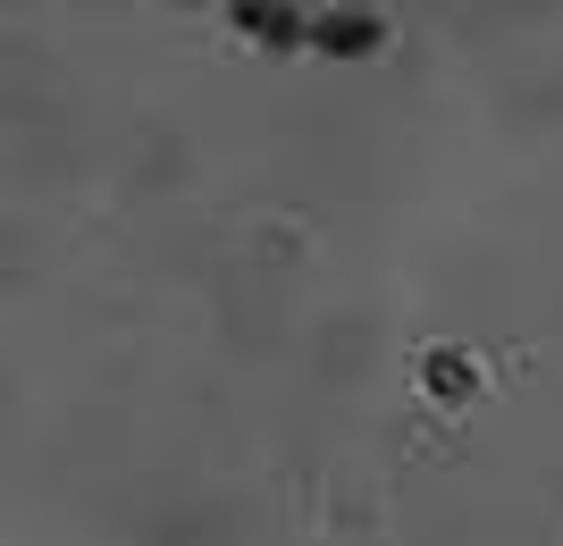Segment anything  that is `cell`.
Returning <instances> with one entry per match:
<instances>
[{"label": "cell", "instance_id": "1", "mask_svg": "<svg viewBox=\"0 0 563 546\" xmlns=\"http://www.w3.org/2000/svg\"><path fill=\"white\" fill-rule=\"evenodd\" d=\"M228 25L253 34L261 51H303L311 43V18L295 9V0H228Z\"/></svg>", "mask_w": 563, "mask_h": 546}, {"label": "cell", "instance_id": "2", "mask_svg": "<svg viewBox=\"0 0 563 546\" xmlns=\"http://www.w3.org/2000/svg\"><path fill=\"white\" fill-rule=\"evenodd\" d=\"M387 43V25L371 9H329V18H311V51H329V59H362V51Z\"/></svg>", "mask_w": 563, "mask_h": 546}]
</instances>
